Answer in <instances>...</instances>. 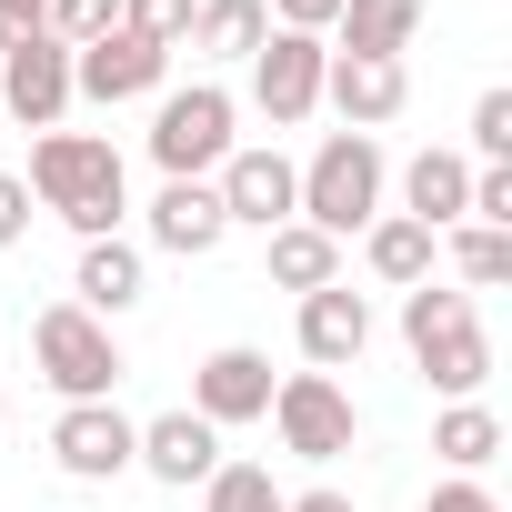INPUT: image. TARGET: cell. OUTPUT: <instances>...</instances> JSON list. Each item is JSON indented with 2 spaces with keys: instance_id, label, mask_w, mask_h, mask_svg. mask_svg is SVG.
<instances>
[{
  "instance_id": "obj_26",
  "label": "cell",
  "mask_w": 512,
  "mask_h": 512,
  "mask_svg": "<svg viewBox=\"0 0 512 512\" xmlns=\"http://www.w3.org/2000/svg\"><path fill=\"white\" fill-rule=\"evenodd\" d=\"M61 51H91L101 31H121V0H51V21H41Z\"/></svg>"
},
{
  "instance_id": "obj_7",
  "label": "cell",
  "mask_w": 512,
  "mask_h": 512,
  "mask_svg": "<svg viewBox=\"0 0 512 512\" xmlns=\"http://www.w3.org/2000/svg\"><path fill=\"white\" fill-rule=\"evenodd\" d=\"M211 191H221V221L231 231H282V221H302V161L292 151H231L221 171H211Z\"/></svg>"
},
{
  "instance_id": "obj_31",
  "label": "cell",
  "mask_w": 512,
  "mask_h": 512,
  "mask_svg": "<svg viewBox=\"0 0 512 512\" xmlns=\"http://www.w3.org/2000/svg\"><path fill=\"white\" fill-rule=\"evenodd\" d=\"M332 21H342V0H272V31H312V41H332Z\"/></svg>"
},
{
  "instance_id": "obj_10",
  "label": "cell",
  "mask_w": 512,
  "mask_h": 512,
  "mask_svg": "<svg viewBox=\"0 0 512 512\" xmlns=\"http://www.w3.org/2000/svg\"><path fill=\"white\" fill-rule=\"evenodd\" d=\"M131 442H141V422L121 402H61V422H51V462L71 482H121L131 472Z\"/></svg>"
},
{
  "instance_id": "obj_24",
  "label": "cell",
  "mask_w": 512,
  "mask_h": 512,
  "mask_svg": "<svg viewBox=\"0 0 512 512\" xmlns=\"http://www.w3.org/2000/svg\"><path fill=\"white\" fill-rule=\"evenodd\" d=\"M452 272H462V292H492V282H512V231L452 221Z\"/></svg>"
},
{
  "instance_id": "obj_6",
  "label": "cell",
  "mask_w": 512,
  "mask_h": 512,
  "mask_svg": "<svg viewBox=\"0 0 512 512\" xmlns=\"http://www.w3.org/2000/svg\"><path fill=\"white\" fill-rule=\"evenodd\" d=\"M272 432H282V452H302V462H342L352 442H362V412H352V392L332 382V372H292V382H272V412H262Z\"/></svg>"
},
{
  "instance_id": "obj_20",
  "label": "cell",
  "mask_w": 512,
  "mask_h": 512,
  "mask_svg": "<svg viewBox=\"0 0 512 512\" xmlns=\"http://www.w3.org/2000/svg\"><path fill=\"white\" fill-rule=\"evenodd\" d=\"M432 241H442V231H422V221L382 211V221L362 231V262H372V282H382V292H422V282H432Z\"/></svg>"
},
{
  "instance_id": "obj_3",
  "label": "cell",
  "mask_w": 512,
  "mask_h": 512,
  "mask_svg": "<svg viewBox=\"0 0 512 512\" xmlns=\"http://www.w3.org/2000/svg\"><path fill=\"white\" fill-rule=\"evenodd\" d=\"M382 191H392V161H382L372 131H332V141L302 161V221L332 231V241L372 231V221H382Z\"/></svg>"
},
{
  "instance_id": "obj_15",
  "label": "cell",
  "mask_w": 512,
  "mask_h": 512,
  "mask_svg": "<svg viewBox=\"0 0 512 512\" xmlns=\"http://www.w3.org/2000/svg\"><path fill=\"white\" fill-rule=\"evenodd\" d=\"M362 352H372V302H362L352 282L302 292V362H312V372H352Z\"/></svg>"
},
{
  "instance_id": "obj_12",
  "label": "cell",
  "mask_w": 512,
  "mask_h": 512,
  "mask_svg": "<svg viewBox=\"0 0 512 512\" xmlns=\"http://www.w3.org/2000/svg\"><path fill=\"white\" fill-rule=\"evenodd\" d=\"M0 111H11L21 131H61V111H71V51L51 31L0 51Z\"/></svg>"
},
{
  "instance_id": "obj_13",
  "label": "cell",
  "mask_w": 512,
  "mask_h": 512,
  "mask_svg": "<svg viewBox=\"0 0 512 512\" xmlns=\"http://www.w3.org/2000/svg\"><path fill=\"white\" fill-rule=\"evenodd\" d=\"M131 472H151V482H171V492H201L211 472H221V432L181 402V412H151L141 422V442H131Z\"/></svg>"
},
{
  "instance_id": "obj_17",
  "label": "cell",
  "mask_w": 512,
  "mask_h": 512,
  "mask_svg": "<svg viewBox=\"0 0 512 512\" xmlns=\"http://www.w3.org/2000/svg\"><path fill=\"white\" fill-rule=\"evenodd\" d=\"M141 282H151V262H141V241H81V262H71V302L91 312V322H121L131 302H141Z\"/></svg>"
},
{
  "instance_id": "obj_22",
  "label": "cell",
  "mask_w": 512,
  "mask_h": 512,
  "mask_svg": "<svg viewBox=\"0 0 512 512\" xmlns=\"http://www.w3.org/2000/svg\"><path fill=\"white\" fill-rule=\"evenodd\" d=\"M432 452H442V472H482V462H502V412L492 402H442L432 412Z\"/></svg>"
},
{
  "instance_id": "obj_11",
  "label": "cell",
  "mask_w": 512,
  "mask_h": 512,
  "mask_svg": "<svg viewBox=\"0 0 512 512\" xmlns=\"http://www.w3.org/2000/svg\"><path fill=\"white\" fill-rule=\"evenodd\" d=\"M191 412H201L211 432L262 422V412H272V352H251V342H221V352H201V372H191Z\"/></svg>"
},
{
  "instance_id": "obj_29",
  "label": "cell",
  "mask_w": 512,
  "mask_h": 512,
  "mask_svg": "<svg viewBox=\"0 0 512 512\" xmlns=\"http://www.w3.org/2000/svg\"><path fill=\"white\" fill-rule=\"evenodd\" d=\"M462 221H482V231H512V161L472 171V211H462Z\"/></svg>"
},
{
  "instance_id": "obj_21",
  "label": "cell",
  "mask_w": 512,
  "mask_h": 512,
  "mask_svg": "<svg viewBox=\"0 0 512 512\" xmlns=\"http://www.w3.org/2000/svg\"><path fill=\"white\" fill-rule=\"evenodd\" d=\"M272 251H262V272L282 282V292H322V282H342V241L332 231H312V221H282V231H262Z\"/></svg>"
},
{
  "instance_id": "obj_4",
  "label": "cell",
  "mask_w": 512,
  "mask_h": 512,
  "mask_svg": "<svg viewBox=\"0 0 512 512\" xmlns=\"http://www.w3.org/2000/svg\"><path fill=\"white\" fill-rule=\"evenodd\" d=\"M31 362H41V382L61 402H111V382L131 372L121 342H111V322H91L81 302H41L31 312Z\"/></svg>"
},
{
  "instance_id": "obj_27",
  "label": "cell",
  "mask_w": 512,
  "mask_h": 512,
  "mask_svg": "<svg viewBox=\"0 0 512 512\" xmlns=\"http://www.w3.org/2000/svg\"><path fill=\"white\" fill-rule=\"evenodd\" d=\"M472 171H492V161H512V91H482L472 101V151H462Z\"/></svg>"
},
{
  "instance_id": "obj_9",
  "label": "cell",
  "mask_w": 512,
  "mask_h": 512,
  "mask_svg": "<svg viewBox=\"0 0 512 512\" xmlns=\"http://www.w3.org/2000/svg\"><path fill=\"white\" fill-rule=\"evenodd\" d=\"M161 81H171V51L161 41H141V31H101L91 51H71V101H161Z\"/></svg>"
},
{
  "instance_id": "obj_35",
  "label": "cell",
  "mask_w": 512,
  "mask_h": 512,
  "mask_svg": "<svg viewBox=\"0 0 512 512\" xmlns=\"http://www.w3.org/2000/svg\"><path fill=\"white\" fill-rule=\"evenodd\" d=\"M0 422H11V382H0Z\"/></svg>"
},
{
  "instance_id": "obj_28",
  "label": "cell",
  "mask_w": 512,
  "mask_h": 512,
  "mask_svg": "<svg viewBox=\"0 0 512 512\" xmlns=\"http://www.w3.org/2000/svg\"><path fill=\"white\" fill-rule=\"evenodd\" d=\"M191 11H201V0H121V31H141V41L181 51V41H191Z\"/></svg>"
},
{
  "instance_id": "obj_25",
  "label": "cell",
  "mask_w": 512,
  "mask_h": 512,
  "mask_svg": "<svg viewBox=\"0 0 512 512\" xmlns=\"http://www.w3.org/2000/svg\"><path fill=\"white\" fill-rule=\"evenodd\" d=\"M201 512H282V482H272V462H221V472L201 482Z\"/></svg>"
},
{
  "instance_id": "obj_14",
  "label": "cell",
  "mask_w": 512,
  "mask_h": 512,
  "mask_svg": "<svg viewBox=\"0 0 512 512\" xmlns=\"http://www.w3.org/2000/svg\"><path fill=\"white\" fill-rule=\"evenodd\" d=\"M322 101L342 111V131H382V121H402L412 71H402V61H352V51H332V61H322Z\"/></svg>"
},
{
  "instance_id": "obj_8",
  "label": "cell",
  "mask_w": 512,
  "mask_h": 512,
  "mask_svg": "<svg viewBox=\"0 0 512 512\" xmlns=\"http://www.w3.org/2000/svg\"><path fill=\"white\" fill-rule=\"evenodd\" d=\"M322 61H332V41H312V31H272L262 51H251V111H262L272 131L312 121V111H322Z\"/></svg>"
},
{
  "instance_id": "obj_19",
  "label": "cell",
  "mask_w": 512,
  "mask_h": 512,
  "mask_svg": "<svg viewBox=\"0 0 512 512\" xmlns=\"http://www.w3.org/2000/svg\"><path fill=\"white\" fill-rule=\"evenodd\" d=\"M412 31H422V0H342L332 51H352V61H402Z\"/></svg>"
},
{
  "instance_id": "obj_33",
  "label": "cell",
  "mask_w": 512,
  "mask_h": 512,
  "mask_svg": "<svg viewBox=\"0 0 512 512\" xmlns=\"http://www.w3.org/2000/svg\"><path fill=\"white\" fill-rule=\"evenodd\" d=\"M51 21V0H0V51H11V41H31Z\"/></svg>"
},
{
  "instance_id": "obj_5",
  "label": "cell",
  "mask_w": 512,
  "mask_h": 512,
  "mask_svg": "<svg viewBox=\"0 0 512 512\" xmlns=\"http://www.w3.org/2000/svg\"><path fill=\"white\" fill-rule=\"evenodd\" d=\"M231 121H241V101H231L221 81L161 91V111H151V161H161V181H211V171L241 151Z\"/></svg>"
},
{
  "instance_id": "obj_32",
  "label": "cell",
  "mask_w": 512,
  "mask_h": 512,
  "mask_svg": "<svg viewBox=\"0 0 512 512\" xmlns=\"http://www.w3.org/2000/svg\"><path fill=\"white\" fill-rule=\"evenodd\" d=\"M422 512H502V502H492L482 482H462V472H452V482H432V502H422Z\"/></svg>"
},
{
  "instance_id": "obj_30",
  "label": "cell",
  "mask_w": 512,
  "mask_h": 512,
  "mask_svg": "<svg viewBox=\"0 0 512 512\" xmlns=\"http://www.w3.org/2000/svg\"><path fill=\"white\" fill-rule=\"evenodd\" d=\"M31 211H41V201H31V181H21V171H0V251L31 241Z\"/></svg>"
},
{
  "instance_id": "obj_1",
  "label": "cell",
  "mask_w": 512,
  "mask_h": 512,
  "mask_svg": "<svg viewBox=\"0 0 512 512\" xmlns=\"http://www.w3.org/2000/svg\"><path fill=\"white\" fill-rule=\"evenodd\" d=\"M21 181H31V201H41V211H61L81 241H111V231H121V211H131L121 151H111L101 131H41Z\"/></svg>"
},
{
  "instance_id": "obj_16",
  "label": "cell",
  "mask_w": 512,
  "mask_h": 512,
  "mask_svg": "<svg viewBox=\"0 0 512 512\" xmlns=\"http://www.w3.org/2000/svg\"><path fill=\"white\" fill-rule=\"evenodd\" d=\"M221 191L211 181H161L151 191V251H171V262H211L221 251Z\"/></svg>"
},
{
  "instance_id": "obj_23",
  "label": "cell",
  "mask_w": 512,
  "mask_h": 512,
  "mask_svg": "<svg viewBox=\"0 0 512 512\" xmlns=\"http://www.w3.org/2000/svg\"><path fill=\"white\" fill-rule=\"evenodd\" d=\"M262 41H272V11H262V0H201V11H191V51H201V61H251Z\"/></svg>"
},
{
  "instance_id": "obj_18",
  "label": "cell",
  "mask_w": 512,
  "mask_h": 512,
  "mask_svg": "<svg viewBox=\"0 0 512 512\" xmlns=\"http://www.w3.org/2000/svg\"><path fill=\"white\" fill-rule=\"evenodd\" d=\"M462 211H472V161H462V151H412V161H402V221L452 231Z\"/></svg>"
},
{
  "instance_id": "obj_34",
  "label": "cell",
  "mask_w": 512,
  "mask_h": 512,
  "mask_svg": "<svg viewBox=\"0 0 512 512\" xmlns=\"http://www.w3.org/2000/svg\"><path fill=\"white\" fill-rule=\"evenodd\" d=\"M282 512H352V492H282Z\"/></svg>"
},
{
  "instance_id": "obj_2",
  "label": "cell",
  "mask_w": 512,
  "mask_h": 512,
  "mask_svg": "<svg viewBox=\"0 0 512 512\" xmlns=\"http://www.w3.org/2000/svg\"><path fill=\"white\" fill-rule=\"evenodd\" d=\"M402 352L442 402H482V382H492V332H482L472 292H442V282L402 292Z\"/></svg>"
}]
</instances>
